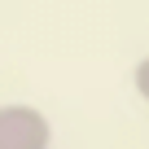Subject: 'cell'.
I'll list each match as a JSON object with an SVG mask.
<instances>
[{
    "mask_svg": "<svg viewBox=\"0 0 149 149\" xmlns=\"http://www.w3.org/2000/svg\"><path fill=\"white\" fill-rule=\"evenodd\" d=\"M53 145V123L44 110L26 101L0 105V149H48Z\"/></svg>",
    "mask_w": 149,
    "mask_h": 149,
    "instance_id": "1",
    "label": "cell"
},
{
    "mask_svg": "<svg viewBox=\"0 0 149 149\" xmlns=\"http://www.w3.org/2000/svg\"><path fill=\"white\" fill-rule=\"evenodd\" d=\"M132 88H136V97H140V101H149V57H140V61H136V70H132Z\"/></svg>",
    "mask_w": 149,
    "mask_h": 149,
    "instance_id": "2",
    "label": "cell"
}]
</instances>
